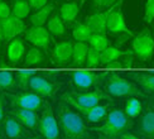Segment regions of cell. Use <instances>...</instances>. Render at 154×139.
<instances>
[{"instance_id": "3", "label": "cell", "mask_w": 154, "mask_h": 139, "mask_svg": "<svg viewBox=\"0 0 154 139\" xmlns=\"http://www.w3.org/2000/svg\"><path fill=\"white\" fill-rule=\"evenodd\" d=\"M68 105H71L75 110L80 111L82 115L91 109V107L99 105L102 100L109 99L107 92L102 90H94V91H83L77 94H68L62 97Z\"/></svg>"}, {"instance_id": "40", "label": "cell", "mask_w": 154, "mask_h": 139, "mask_svg": "<svg viewBox=\"0 0 154 139\" xmlns=\"http://www.w3.org/2000/svg\"><path fill=\"white\" fill-rule=\"evenodd\" d=\"M23 139H43L41 137H30V138H23Z\"/></svg>"}, {"instance_id": "35", "label": "cell", "mask_w": 154, "mask_h": 139, "mask_svg": "<svg viewBox=\"0 0 154 139\" xmlns=\"http://www.w3.org/2000/svg\"><path fill=\"white\" fill-rule=\"evenodd\" d=\"M11 15V6L6 2H0V22Z\"/></svg>"}, {"instance_id": "31", "label": "cell", "mask_w": 154, "mask_h": 139, "mask_svg": "<svg viewBox=\"0 0 154 139\" xmlns=\"http://www.w3.org/2000/svg\"><path fill=\"white\" fill-rule=\"evenodd\" d=\"M17 84L15 76L10 71H0V88L3 90H9L13 88Z\"/></svg>"}, {"instance_id": "42", "label": "cell", "mask_w": 154, "mask_h": 139, "mask_svg": "<svg viewBox=\"0 0 154 139\" xmlns=\"http://www.w3.org/2000/svg\"><path fill=\"white\" fill-rule=\"evenodd\" d=\"M99 139H110V138H107V137H104V135H102L101 138H99Z\"/></svg>"}, {"instance_id": "15", "label": "cell", "mask_w": 154, "mask_h": 139, "mask_svg": "<svg viewBox=\"0 0 154 139\" xmlns=\"http://www.w3.org/2000/svg\"><path fill=\"white\" fill-rule=\"evenodd\" d=\"M107 14L109 9L97 11L95 14L90 15L86 19V24L88 28L91 29L92 33H100V34H106L107 32Z\"/></svg>"}, {"instance_id": "37", "label": "cell", "mask_w": 154, "mask_h": 139, "mask_svg": "<svg viewBox=\"0 0 154 139\" xmlns=\"http://www.w3.org/2000/svg\"><path fill=\"white\" fill-rule=\"evenodd\" d=\"M4 120V101L3 96H0V122Z\"/></svg>"}, {"instance_id": "46", "label": "cell", "mask_w": 154, "mask_h": 139, "mask_svg": "<svg viewBox=\"0 0 154 139\" xmlns=\"http://www.w3.org/2000/svg\"><path fill=\"white\" fill-rule=\"evenodd\" d=\"M0 139H2V138H0Z\"/></svg>"}, {"instance_id": "18", "label": "cell", "mask_w": 154, "mask_h": 139, "mask_svg": "<svg viewBox=\"0 0 154 139\" xmlns=\"http://www.w3.org/2000/svg\"><path fill=\"white\" fill-rule=\"evenodd\" d=\"M54 11V4L48 3L47 5H44L43 8L35 10V13L30 17V23L32 25H37V27H43L44 24L48 22V19Z\"/></svg>"}, {"instance_id": "45", "label": "cell", "mask_w": 154, "mask_h": 139, "mask_svg": "<svg viewBox=\"0 0 154 139\" xmlns=\"http://www.w3.org/2000/svg\"><path fill=\"white\" fill-rule=\"evenodd\" d=\"M0 2H4V0H0Z\"/></svg>"}, {"instance_id": "19", "label": "cell", "mask_w": 154, "mask_h": 139, "mask_svg": "<svg viewBox=\"0 0 154 139\" xmlns=\"http://www.w3.org/2000/svg\"><path fill=\"white\" fill-rule=\"evenodd\" d=\"M60 15L65 23H72L80 14V5L77 2H67L63 3L60 8Z\"/></svg>"}, {"instance_id": "5", "label": "cell", "mask_w": 154, "mask_h": 139, "mask_svg": "<svg viewBox=\"0 0 154 139\" xmlns=\"http://www.w3.org/2000/svg\"><path fill=\"white\" fill-rule=\"evenodd\" d=\"M123 0H119L111 8H109L107 14V30L114 34H124L128 37H134V33L125 23L124 14L121 11Z\"/></svg>"}, {"instance_id": "36", "label": "cell", "mask_w": 154, "mask_h": 139, "mask_svg": "<svg viewBox=\"0 0 154 139\" xmlns=\"http://www.w3.org/2000/svg\"><path fill=\"white\" fill-rule=\"evenodd\" d=\"M28 3L30 5V8H33L35 10L43 8L44 5L48 4V0H28Z\"/></svg>"}, {"instance_id": "23", "label": "cell", "mask_w": 154, "mask_h": 139, "mask_svg": "<svg viewBox=\"0 0 154 139\" xmlns=\"http://www.w3.org/2000/svg\"><path fill=\"white\" fill-rule=\"evenodd\" d=\"M46 61V54L43 49L32 47L28 49V52L24 56V65L25 66H38Z\"/></svg>"}, {"instance_id": "14", "label": "cell", "mask_w": 154, "mask_h": 139, "mask_svg": "<svg viewBox=\"0 0 154 139\" xmlns=\"http://www.w3.org/2000/svg\"><path fill=\"white\" fill-rule=\"evenodd\" d=\"M10 115L15 118L23 126L29 129L38 128L39 123V115L35 110H27V109H13L10 111Z\"/></svg>"}, {"instance_id": "20", "label": "cell", "mask_w": 154, "mask_h": 139, "mask_svg": "<svg viewBox=\"0 0 154 139\" xmlns=\"http://www.w3.org/2000/svg\"><path fill=\"white\" fill-rule=\"evenodd\" d=\"M66 23L62 20L60 13H53L47 22V29L52 36L62 37L66 33Z\"/></svg>"}, {"instance_id": "9", "label": "cell", "mask_w": 154, "mask_h": 139, "mask_svg": "<svg viewBox=\"0 0 154 139\" xmlns=\"http://www.w3.org/2000/svg\"><path fill=\"white\" fill-rule=\"evenodd\" d=\"M24 38L33 44V47L41 48V49H48L51 42H52V34L48 32L47 28L44 27H37V25H32L30 28H27L24 32Z\"/></svg>"}, {"instance_id": "39", "label": "cell", "mask_w": 154, "mask_h": 139, "mask_svg": "<svg viewBox=\"0 0 154 139\" xmlns=\"http://www.w3.org/2000/svg\"><path fill=\"white\" fill-rule=\"evenodd\" d=\"M4 42H5V37H4V32H3V27H2V22H0V48H2Z\"/></svg>"}, {"instance_id": "4", "label": "cell", "mask_w": 154, "mask_h": 139, "mask_svg": "<svg viewBox=\"0 0 154 139\" xmlns=\"http://www.w3.org/2000/svg\"><path fill=\"white\" fill-rule=\"evenodd\" d=\"M106 92L111 96L124 97V96H139L142 91L131 81L121 77L118 73H109L105 81Z\"/></svg>"}, {"instance_id": "38", "label": "cell", "mask_w": 154, "mask_h": 139, "mask_svg": "<svg viewBox=\"0 0 154 139\" xmlns=\"http://www.w3.org/2000/svg\"><path fill=\"white\" fill-rule=\"evenodd\" d=\"M120 139H139V138L134 134H130V133H125V134H123L120 137Z\"/></svg>"}, {"instance_id": "30", "label": "cell", "mask_w": 154, "mask_h": 139, "mask_svg": "<svg viewBox=\"0 0 154 139\" xmlns=\"http://www.w3.org/2000/svg\"><path fill=\"white\" fill-rule=\"evenodd\" d=\"M34 75H35L34 71H32V70H20V71H18L15 75V80H17L18 86L20 88L29 87L30 79L33 77Z\"/></svg>"}, {"instance_id": "25", "label": "cell", "mask_w": 154, "mask_h": 139, "mask_svg": "<svg viewBox=\"0 0 154 139\" xmlns=\"http://www.w3.org/2000/svg\"><path fill=\"white\" fill-rule=\"evenodd\" d=\"M30 9L32 8L28 3V0H15L11 6V15L24 20V19L28 18Z\"/></svg>"}, {"instance_id": "43", "label": "cell", "mask_w": 154, "mask_h": 139, "mask_svg": "<svg viewBox=\"0 0 154 139\" xmlns=\"http://www.w3.org/2000/svg\"><path fill=\"white\" fill-rule=\"evenodd\" d=\"M0 138H2V129H0Z\"/></svg>"}, {"instance_id": "41", "label": "cell", "mask_w": 154, "mask_h": 139, "mask_svg": "<svg viewBox=\"0 0 154 139\" xmlns=\"http://www.w3.org/2000/svg\"><path fill=\"white\" fill-rule=\"evenodd\" d=\"M152 37H153V41H154V25H153V32H152Z\"/></svg>"}, {"instance_id": "28", "label": "cell", "mask_w": 154, "mask_h": 139, "mask_svg": "<svg viewBox=\"0 0 154 139\" xmlns=\"http://www.w3.org/2000/svg\"><path fill=\"white\" fill-rule=\"evenodd\" d=\"M131 76L140 85V87L146 91L154 92V73H133Z\"/></svg>"}, {"instance_id": "2", "label": "cell", "mask_w": 154, "mask_h": 139, "mask_svg": "<svg viewBox=\"0 0 154 139\" xmlns=\"http://www.w3.org/2000/svg\"><path fill=\"white\" fill-rule=\"evenodd\" d=\"M105 118H106L105 122L100 126L91 128V130L112 139V138L121 137L131 128V120L123 110L114 109Z\"/></svg>"}, {"instance_id": "26", "label": "cell", "mask_w": 154, "mask_h": 139, "mask_svg": "<svg viewBox=\"0 0 154 139\" xmlns=\"http://www.w3.org/2000/svg\"><path fill=\"white\" fill-rule=\"evenodd\" d=\"M107 107L109 105H96L94 107H91L85 115L86 120L88 123H99L101 119H104L107 115Z\"/></svg>"}, {"instance_id": "10", "label": "cell", "mask_w": 154, "mask_h": 139, "mask_svg": "<svg viewBox=\"0 0 154 139\" xmlns=\"http://www.w3.org/2000/svg\"><path fill=\"white\" fill-rule=\"evenodd\" d=\"M73 53V42L72 41H62L54 44L52 49V60L60 66H66L69 61H72Z\"/></svg>"}, {"instance_id": "27", "label": "cell", "mask_w": 154, "mask_h": 139, "mask_svg": "<svg viewBox=\"0 0 154 139\" xmlns=\"http://www.w3.org/2000/svg\"><path fill=\"white\" fill-rule=\"evenodd\" d=\"M142 110H143V105H142V103H140V100H138V97L130 96L129 99L126 100L124 113L130 119H134V118H137L138 115H140Z\"/></svg>"}, {"instance_id": "13", "label": "cell", "mask_w": 154, "mask_h": 139, "mask_svg": "<svg viewBox=\"0 0 154 139\" xmlns=\"http://www.w3.org/2000/svg\"><path fill=\"white\" fill-rule=\"evenodd\" d=\"M29 87L32 88V91L38 94L39 96H47V97H51L56 91V86L53 82H51L46 77L38 75H34L30 79Z\"/></svg>"}, {"instance_id": "24", "label": "cell", "mask_w": 154, "mask_h": 139, "mask_svg": "<svg viewBox=\"0 0 154 139\" xmlns=\"http://www.w3.org/2000/svg\"><path fill=\"white\" fill-rule=\"evenodd\" d=\"M91 36H92V32H91V29L88 28V25L86 23H77V24H75V27L72 29V37H73L75 42L88 43Z\"/></svg>"}, {"instance_id": "33", "label": "cell", "mask_w": 154, "mask_h": 139, "mask_svg": "<svg viewBox=\"0 0 154 139\" xmlns=\"http://www.w3.org/2000/svg\"><path fill=\"white\" fill-rule=\"evenodd\" d=\"M154 20V0H146L144 9V22L152 23Z\"/></svg>"}, {"instance_id": "34", "label": "cell", "mask_w": 154, "mask_h": 139, "mask_svg": "<svg viewBox=\"0 0 154 139\" xmlns=\"http://www.w3.org/2000/svg\"><path fill=\"white\" fill-rule=\"evenodd\" d=\"M119 0H92V4L96 9L99 10H106L111 8L114 4H116Z\"/></svg>"}, {"instance_id": "17", "label": "cell", "mask_w": 154, "mask_h": 139, "mask_svg": "<svg viewBox=\"0 0 154 139\" xmlns=\"http://www.w3.org/2000/svg\"><path fill=\"white\" fill-rule=\"evenodd\" d=\"M23 128L24 126L18 122L15 118H13L11 115H8L4 118V124H3V129L5 135L9 139H18L20 138L23 134Z\"/></svg>"}, {"instance_id": "6", "label": "cell", "mask_w": 154, "mask_h": 139, "mask_svg": "<svg viewBox=\"0 0 154 139\" xmlns=\"http://www.w3.org/2000/svg\"><path fill=\"white\" fill-rule=\"evenodd\" d=\"M38 129H39V133L42 134L43 139H61V135H60L61 129H60L58 122H57L54 113L49 105L44 107L41 114Z\"/></svg>"}, {"instance_id": "11", "label": "cell", "mask_w": 154, "mask_h": 139, "mask_svg": "<svg viewBox=\"0 0 154 139\" xmlns=\"http://www.w3.org/2000/svg\"><path fill=\"white\" fill-rule=\"evenodd\" d=\"M104 73H97L94 71H76L72 73V82L76 87L87 90L97 85Z\"/></svg>"}, {"instance_id": "12", "label": "cell", "mask_w": 154, "mask_h": 139, "mask_svg": "<svg viewBox=\"0 0 154 139\" xmlns=\"http://www.w3.org/2000/svg\"><path fill=\"white\" fill-rule=\"evenodd\" d=\"M2 27H3L5 41H11L14 38H18L22 33L27 30V25H25L24 20L18 19L13 15H10L5 20H2Z\"/></svg>"}, {"instance_id": "16", "label": "cell", "mask_w": 154, "mask_h": 139, "mask_svg": "<svg viewBox=\"0 0 154 139\" xmlns=\"http://www.w3.org/2000/svg\"><path fill=\"white\" fill-rule=\"evenodd\" d=\"M6 56L11 63H18L25 56V46L20 38H14L9 41L8 48H6Z\"/></svg>"}, {"instance_id": "22", "label": "cell", "mask_w": 154, "mask_h": 139, "mask_svg": "<svg viewBox=\"0 0 154 139\" xmlns=\"http://www.w3.org/2000/svg\"><path fill=\"white\" fill-rule=\"evenodd\" d=\"M90 46L83 42H75L73 43V53H72V63L73 66H83L86 65L87 52Z\"/></svg>"}, {"instance_id": "32", "label": "cell", "mask_w": 154, "mask_h": 139, "mask_svg": "<svg viewBox=\"0 0 154 139\" xmlns=\"http://www.w3.org/2000/svg\"><path fill=\"white\" fill-rule=\"evenodd\" d=\"M100 65H101V52L90 47L87 52L86 66L90 68H95V67H99Z\"/></svg>"}, {"instance_id": "21", "label": "cell", "mask_w": 154, "mask_h": 139, "mask_svg": "<svg viewBox=\"0 0 154 139\" xmlns=\"http://www.w3.org/2000/svg\"><path fill=\"white\" fill-rule=\"evenodd\" d=\"M139 131L149 139H154V110L146 111L139 123Z\"/></svg>"}, {"instance_id": "8", "label": "cell", "mask_w": 154, "mask_h": 139, "mask_svg": "<svg viewBox=\"0 0 154 139\" xmlns=\"http://www.w3.org/2000/svg\"><path fill=\"white\" fill-rule=\"evenodd\" d=\"M10 104L14 109H27V110H39L43 105L42 96L35 92H22L15 95H9Z\"/></svg>"}, {"instance_id": "29", "label": "cell", "mask_w": 154, "mask_h": 139, "mask_svg": "<svg viewBox=\"0 0 154 139\" xmlns=\"http://www.w3.org/2000/svg\"><path fill=\"white\" fill-rule=\"evenodd\" d=\"M88 46L99 51V52H102L109 47V39L106 34H100V33H92L91 38L88 41Z\"/></svg>"}, {"instance_id": "44", "label": "cell", "mask_w": 154, "mask_h": 139, "mask_svg": "<svg viewBox=\"0 0 154 139\" xmlns=\"http://www.w3.org/2000/svg\"><path fill=\"white\" fill-rule=\"evenodd\" d=\"M81 2H85V0H81Z\"/></svg>"}, {"instance_id": "7", "label": "cell", "mask_w": 154, "mask_h": 139, "mask_svg": "<svg viewBox=\"0 0 154 139\" xmlns=\"http://www.w3.org/2000/svg\"><path fill=\"white\" fill-rule=\"evenodd\" d=\"M131 52L140 60L152 58L154 54V41L150 30L144 29L138 36H134L131 42Z\"/></svg>"}, {"instance_id": "1", "label": "cell", "mask_w": 154, "mask_h": 139, "mask_svg": "<svg viewBox=\"0 0 154 139\" xmlns=\"http://www.w3.org/2000/svg\"><path fill=\"white\" fill-rule=\"evenodd\" d=\"M58 125L65 139H88V129L79 113L66 105L60 106Z\"/></svg>"}]
</instances>
